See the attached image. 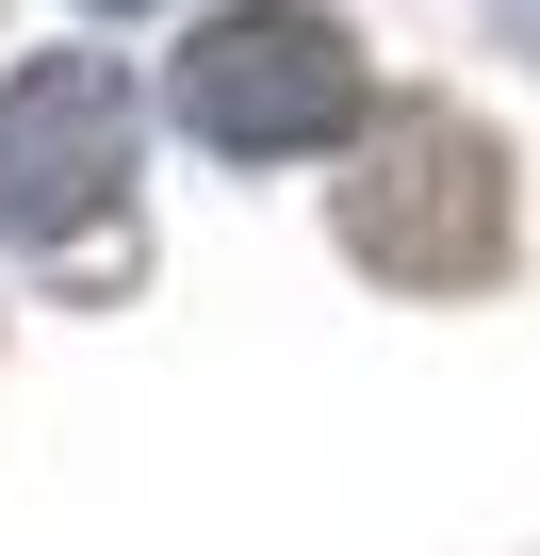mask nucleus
<instances>
[{
	"mask_svg": "<svg viewBox=\"0 0 540 556\" xmlns=\"http://www.w3.org/2000/svg\"><path fill=\"white\" fill-rule=\"evenodd\" d=\"M344 262L393 278V295H475L507 278V148L442 99L377 115L361 164H344Z\"/></svg>",
	"mask_w": 540,
	"mask_h": 556,
	"instance_id": "f257e3e1",
	"label": "nucleus"
},
{
	"mask_svg": "<svg viewBox=\"0 0 540 556\" xmlns=\"http://www.w3.org/2000/svg\"><path fill=\"white\" fill-rule=\"evenodd\" d=\"M164 99L229 164H296V148H344L361 131V50L312 17V0H229V17L180 34V83Z\"/></svg>",
	"mask_w": 540,
	"mask_h": 556,
	"instance_id": "f03ea898",
	"label": "nucleus"
},
{
	"mask_svg": "<svg viewBox=\"0 0 540 556\" xmlns=\"http://www.w3.org/2000/svg\"><path fill=\"white\" fill-rule=\"evenodd\" d=\"M115 180H131V83L99 50H34L0 83V229L50 262H115Z\"/></svg>",
	"mask_w": 540,
	"mask_h": 556,
	"instance_id": "7ed1b4c3",
	"label": "nucleus"
},
{
	"mask_svg": "<svg viewBox=\"0 0 540 556\" xmlns=\"http://www.w3.org/2000/svg\"><path fill=\"white\" fill-rule=\"evenodd\" d=\"M99 17H131V0H99Z\"/></svg>",
	"mask_w": 540,
	"mask_h": 556,
	"instance_id": "20e7f679",
	"label": "nucleus"
}]
</instances>
